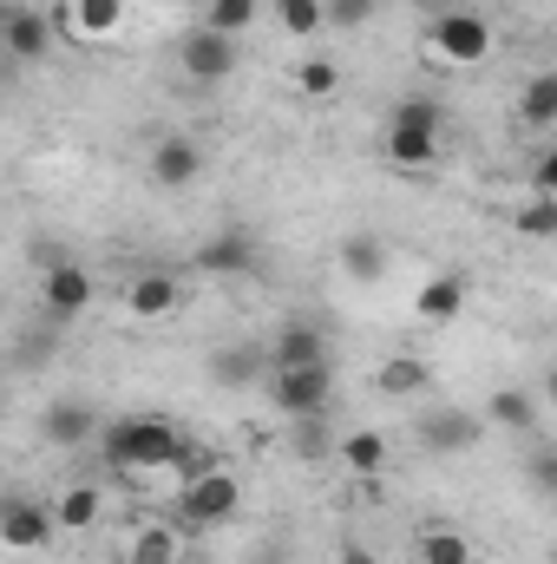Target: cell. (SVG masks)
<instances>
[{
	"mask_svg": "<svg viewBox=\"0 0 557 564\" xmlns=\"http://www.w3.org/2000/svg\"><path fill=\"white\" fill-rule=\"evenodd\" d=\"M439 126H446V112L433 106V99H401L394 112H387V132H381V151H387V164L394 171H433V158H439Z\"/></svg>",
	"mask_w": 557,
	"mask_h": 564,
	"instance_id": "7a4b0ae2",
	"label": "cell"
},
{
	"mask_svg": "<svg viewBox=\"0 0 557 564\" xmlns=\"http://www.w3.org/2000/svg\"><path fill=\"white\" fill-rule=\"evenodd\" d=\"M288 446H295V459H321L328 446H335V433H328V414H308V421H288Z\"/></svg>",
	"mask_w": 557,
	"mask_h": 564,
	"instance_id": "f546056e",
	"label": "cell"
},
{
	"mask_svg": "<svg viewBox=\"0 0 557 564\" xmlns=\"http://www.w3.org/2000/svg\"><path fill=\"white\" fill-rule=\"evenodd\" d=\"M177 66H184L190 86H223V79L237 73V40L217 33V26H190V33L177 40Z\"/></svg>",
	"mask_w": 557,
	"mask_h": 564,
	"instance_id": "8992f818",
	"label": "cell"
},
{
	"mask_svg": "<svg viewBox=\"0 0 557 564\" xmlns=\"http://www.w3.org/2000/svg\"><path fill=\"white\" fill-rule=\"evenodd\" d=\"M99 512H106V492H99V486H66V492H59V506H53L59 532H92V525H99Z\"/></svg>",
	"mask_w": 557,
	"mask_h": 564,
	"instance_id": "d4e9b609",
	"label": "cell"
},
{
	"mask_svg": "<svg viewBox=\"0 0 557 564\" xmlns=\"http://www.w3.org/2000/svg\"><path fill=\"white\" fill-rule=\"evenodd\" d=\"M197 177H204L197 139H157L151 144V184H157V191H190Z\"/></svg>",
	"mask_w": 557,
	"mask_h": 564,
	"instance_id": "7c38bea8",
	"label": "cell"
},
{
	"mask_svg": "<svg viewBox=\"0 0 557 564\" xmlns=\"http://www.w3.org/2000/svg\"><path fill=\"white\" fill-rule=\"evenodd\" d=\"M59 26L79 33V40H112L125 26V0H66L59 7Z\"/></svg>",
	"mask_w": 557,
	"mask_h": 564,
	"instance_id": "e0dca14e",
	"label": "cell"
},
{
	"mask_svg": "<svg viewBox=\"0 0 557 564\" xmlns=\"http://www.w3.org/2000/svg\"><path fill=\"white\" fill-rule=\"evenodd\" d=\"M53 532H59L53 506H33L26 492H13V499L0 506V539H7L13 552H40V545H53Z\"/></svg>",
	"mask_w": 557,
	"mask_h": 564,
	"instance_id": "9c48e42d",
	"label": "cell"
},
{
	"mask_svg": "<svg viewBox=\"0 0 557 564\" xmlns=\"http://www.w3.org/2000/svg\"><path fill=\"white\" fill-rule=\"evenodd\" d=\"M315 361H328V328L321 322H282L276 341H270V368H315Z\"/></svg>",
	"mask_w": 557,
	"mask_h": 564,
	"instance_id": "5bb4252c",
	"label": "cell"
},
{
	"mask_svg": "<svg viewBox=\"0 0 557 564\" xmlns=\"http://www.w3.org/2000/svg\"><path fill=\"white\" fill-rule=\"evenodd\" d=\"M106 459H112L119 473H157V466H184L190 446H184V433H177L171 421L139 414V421H112L106 426Z\"/></svg>",
	"mask_w": 557,
	"mask_h": 564,
	"instance_id": "6da1fadb",
	"label": "cell"
},
{
	"mask_svg": "<svg viewBox=\"0 0 557 564\" xmlns=\"http://www.w3.org/2000/svg\"><path fill=\"white\" fill-rule=\"evenodd\" d=\"M374 388H381L387 401H414V394H426V388H433V368H426L419 355H394V361H381Z\"/></svg>",
	"mask_w": 557,
	"mask_h": 564,
	"instance_id": "ffe728a7",
	"label": "cell"
},
{
	"mask_svg": "<svg viewBox=\"0 0 557 564\" xmlns=\"http://www.w3.org/2000/svg\"><path fill=\"white\" fill-rule=\"evenodd\" d=\"M518 230L538 237V243H551L557 237V197H532V204H518Z\"/></svg>",
	"mask_w": 557,
	"mask_h": 564,
	"instance_id": "4dcf8cb0",
	"label": "cell"
},
{
	"mask_svg": "<svg viewBox=\"0 0 557 564\" xmlns=\"http://www.w3.org/2000/svg\"><path fill=\"white\" fill-rule=\"evenodd\" d=\"M177 506H184V519H190V525H223V519H237L243 486H237V473L204 466V473H190V486L177 492Z\"/></svg>",
	"mask_w": 557,
	"mask_h": 564,
	"instance_id": "52a82bcc",
	"label": "cell"
},
{
	"mask_svg": "<svg viewBox=\"0 0 557 564\" xmlns=\"http://www.w3.org/2000/svg\"><path fill=\"white\" fill-rule=\"evenodd\" d=\"M335 564H381V558H374L368 545H341V558H335Z\"/></svg>",
	"mask_w": 557,
	"mask_h": 564,
	"instance_id": "e575fe53",
	"label": "cell"
},
{
	"mask_svg": "<svg viewBox=\"0 0 557 564\" xmlns=\"http://www.w3.org/2000/svg\"><path fill=\"white\" fill-rule=\"evenodd\" d=\"M276 26L288 40H315L328 26V0H276Z\"/></svg>",
	"mask_w": 557,
	"mask_h": 564,
	"instance_id": "484cf974",
	"label": "cell"
},
{
	"mask_svg": "<svg viewBox=\"0 0 557 564\" xmlns=\"http://www.w3.org/2000/svg\"><path fill=\"white\" fill-rule=\"evenodd\" d=\"M40 302H46V315L53 322H73V315H86L92 308V276L79 270V263H46V276H40Z\"/></svg>",
	"mask_w": 557,
	"mask_h": 564,
	"instance_id": "30bf717a",
	"label": "cell"
},
{
	"mask_svg": "<svg viewBox=\"0 0 557 564\" xmlns=\"http://www.w3.org/2000/svg\"><path fill=\"white\" fill-rule=\"evenodd\" d=\"M197 270H204L210 282L256 276V270H263V243H256V230H243V224H223V230H210V243L197 250Z\"/></svg>",
	"mask_w": 557,
	"mask_h": 564,
	"instance_id": "5b68a950",
	"label": "cell"
},
{
	"mask_svg": "<svg viewBox=\"0 0 557 564\" xmlns=\"http://www.w3.org/2000/svg\"><path fill=\"white\" fill-rule=\"evenodd\" d=\"M341 466L348 473H361V479H374V473H387V459H394V446H387V433H348L341 446Z\"/></svg>",
	"mask_w": 557,
	"mask_h": 564,
	"instance_id": "cb8c5ba5",
	"label": "cell"
},
{
	"mask_svg": "<svg viewBox=\"0 0 557 564\" xmlns=\"http://www.w3.org/2000/svg\"><path fill=\"white\" fill-rule=\"evenodd\" d=\"M7 53L26 66V59H46L53 53V13H40V7H7Z\"/></svg>",
	"mask_w": 557,
	"mask_h": 564,
	"instance_id": "9a60e30c",
	"label": "cell"
},
{
	"mask_svg": "<svg viewBox=\"0 0 557 564\" xmlns=\"http://www.w3.org/2000/svg\"><path fill=\"white\" fill-rule=\"evenodd\" d=\"M518 126L525 132H551L557 126V73H532L518 93Z\"/></svg>",
	"mask_w": 557,
	"mask_h": 564,
	"instance_id": "7402d4cb",
	"label": "cell"
},
{
	"mask_svg": "<svg viewBox=\"0 0 557 564\" xmlns=\"http://www.w3.org/2000/svg\"><path fill=\"white\" fill-rule=\"evenodd\" d=\"M426 53L446 59V66H485V59H492V20H479L472 7H452V13L433 20Z\"/></svg>",
	"mask_w": 557,
	"mask_h": 564,
	"instance_id": "3957f363",
	"label": "cell"
},
{
	"mask_svg": "<svg viewBox=\"0 0 557 564\" xmlns=\"http://www.w3.org/2000/svg\"><path fill=\"white\" fill-rule=\"evenodd\" d=\"M177 276H164V270H144V276H132L125 282V308L139 315V322H164L171 308H177Z\"/></svg>",
	"mask_w": 557,
	"mask_h": 564,
	"instance_id": "ac0fdd59",
	"label": "cell"
},
{
	"mask_svg": "<svg viewBox=\"0 0 557 564\" xmlns=\"http://www.w3.org/2000/svg\"><path fill=\"white\" fill-rule=\"evenodd\" d=\"M532 479H538L545 492H557V453H538V459H532Z\"/></svg>",
	"mask_w": 557,
	"mask_h": 564,
	"instance_id": "836d02e7",
	"label": "cell"
},
{
	"mask_svg": "<svg viewBox=\"0 0 557 564\" xmlns=\"http://www.w3.org/2000/svg\"><path fill=\"white\" fill-rule=\"evenodd\" d=\"M328 394H335V368L328 361H315V368H270V408L282 421L328 414Z\"/></svg>",
	"mask_w": 557,
	"mask_h": 564,
	"instance_id": "277c9868",
	"label": "cell"
},
{
	"mask_svg": "<svg viewBox=\"0 0 557 564\" xmlns=\"http://www.w3.org/2000/svg\"><path fill=\"white\" fill-rule=\"evenodd\" d=\"M20 7H33V0H20Z\"/></svg>",
	"mask_w": 557,
	"mask_h": 564,
	"instance_id": "8d00e7d4",
	"label": "cell"
},
{
	"mask_svg": "<svg viewBox=\"0 0 557 564\" xmlns=\"http://www.w3.org/2000/svg\"><path fill=\"white\" fill-rule=\"evenodd\" d=\"M485 414H472V408H426V414H419V446H426V453H472V446H479V440H485Z\"/></svg>",
	"mask_w": 557,
	"mask_h": 564,
	"instance_id": "ba28073f",
	"label": "cell"
},
{
	"mask_svg": "<svg viewBox=\"0 0 557 564\" xmlns=\"http://www.w3.org/2000/svg\"><path fill=\"white\" fill-rule=\"evenodd\" d=\"M7 7H20V0H7Z\"/></svg>",
	"mask_w": 557,
	"mask_h": 564,
	"instance_id": "74e56055",
	"label": "cell"
},
{
	"mask_svg": "<svg viewBox=\"0 0 557 564\" xmlns=\"http://www.w3.org/2000/svg\"><path fill=\"white\" fill-rule=\"evenodd\" d=\"M210 388H223V394L263 388V341H223V348H210Z\"/></svg>",
	"mask_w": 557,
	"mask_h": 564,
	"instance_id": "8fae6325",
	"label": "cell"
},
{
	"mask_svg": "<svg viewBox=\"0 0 557 564\" xmlns=\"http://www.w3.org/2000/svg\"><path fill=\"white\" fill-rule=\"evenodd\" d=\"M387 270H394V250H387V237L381 230H348L341 237V276L348 282H387Z\"/></svg>",
	"mask_w": 557,
	"mask_h": 564,
	"instance_id": "4fadbf2b",
	"label": "cell"
},
{
	"mask_svg": "<svg viewBox=\"0 0 557 564\" xmlns=\"http://www.w3.org/2000/svg\"><path fill=\"white\" fill-rule=\"evenodd\" d=\"M545 401L557 408V361H551V375H545Z\"/></svg>",
	"mask_w": 557,
	"mask_h": 564,
	"instance_id": "d590c367",
	"label": "cell"
},
{
	"mask_svg": "<svg viewBox=\"0 0 557 564\" xmlns=\"http://www.w3.org/2000/svg\"><path fill=\"white\" fill-rule=\"evenodd\" d=\"M466 295H472V282L459 276V270H439V276H426V282H419L414 315H419V322H459Z\"/></svg>",
	"mask_w": 557,
	"mask_h": 564,
	"instance_id": "2e32d148",
	"label": "cell"
},
{
	"mask_svg": "<svg viewBox=\"0 0 557 564\" xmlns=\"http://www.w3.org/2000/svg\"><path fill=\"white\" fill-rule=\"evenodd\" d=\"M125 564H177V532L171 525H144L132 539V552H125Z\"/></svg>",
	"mask_w": 557,
	"mask_h": 564,
	"instance_id": "f1b7e54d",
	"label": "cell"
},
{
	"mask_svg": "<svg viewBox=\"0 0 557 564\" xmlns=\"http://www.w3.org/2000/svg\"><path fill=\"white\" fill-rule=\"evenodd\" d=\"M485 421L505 426V433H532V426H538V394H525V388H492V394H485Z\"/></svg>",
	"mask_w": 557,
	"mask_h": 564,
	"instance_id": "44dd1931",
	"label": "cell"
},
{
	"mask_svg": "<svg viewBox=\"0 0 557 564\" xmlns=\"http://www.w3.org/2000/svg\"><path fill=\"white\" fill-rule=\"evenodd\" d=\"M532 197H557V144L538 151V164H532Z\"/></svg>",
	"mask_w": 557,
	"mask_h": 564,
	"instance_id": "d6a6232c",
	"label": "cell"
},
{
	"mask_svg": "<svg viewBox=\"0 0 557 564\" xmlns=\"http://www.w3.org/2000/svg\"><path fill=\"white\" fill-rule=\"evenodd\" d=\"M381 0H328V26H368Z\"/></svg>",
	"mask_w": 557,
	"mask_h": 564,
	"instance_id": "1f68e13d",
	"label": "cell"
},
{
	"mask_svg": "<svg viewBox=\"0 0 557 564\" xmlns=\"http://www.w3.org/2000/svg\"><path fill=\"white\" fill-rule=\"evenodd\" d=\"M197 26H217V33L243 40V33L256 26V0H204V20H197Z\"/></svg>",
	"mask_w": 557,
	"mask_h": 564,
	"instance_id": "83f0119b",
	"label": "cell"
},
{
	"mask_svg": "<svg viewBox=\"0 0 557 564\" xmlns=\"http://www.w3.org/2000/svg\"><path fill=\"white\" fill-rule=\"evenodd\" d=\"M295 93H302V99H335V93H341V66H335L328 53H308V59L295 66Z\"/></svg>",
	"mask_w": 557,
	"mask_h": 564,
	"instance_id": "4316f807",
	"label": "cell"
},
{
	"mask_svg": "<svg viewBox=\"0 0 557 564\" xmlns=\"http://www.w3.org/2000/svg\"><path fill=\"white\" fill-rule=\"evenodd\" d=\"M414 558L419 564H479V552H472L466 532H452V525H426V532L414 539Z\"/></svg>",
	"mask_w": 557,
	"mask_h": 564,
	"instance_id": "603a6c76",
	"label": "cell"
},
{
	"mask_svg": "<svg viewBox=\"0 0 557 564\" xmlns=\"http://www.w3.org/2000/svg\"><path fill=\"white\" fill-rule=\"evenodd\" d=\"M40 433H46L53 446H86V440H99V414H92L86 401H53V408L40 414Z\"/></svg>",
	"mask_w": 557,
	"mask_h": 564,
	"instance_id": "d6986e66",
	"label": "cell"
}]
</instances>
